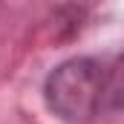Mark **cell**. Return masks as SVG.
<instances>
[{
  "label": "cell",
  "mask_w": 124,
  "mask_h": 124,
  "mask_svg": "<svg viewBox=\"0 0 124 124\" xmlns=\"http://www.w3.org/2000/svg\"><path fill=\"white\" fill-rule=\"evenodd\" d=\"M43 104L66 124H93L124 113V49L107 55H75L43 78Z\"/></svg>",
  "instance_id": "6da1fadb"
}]
</instances>
